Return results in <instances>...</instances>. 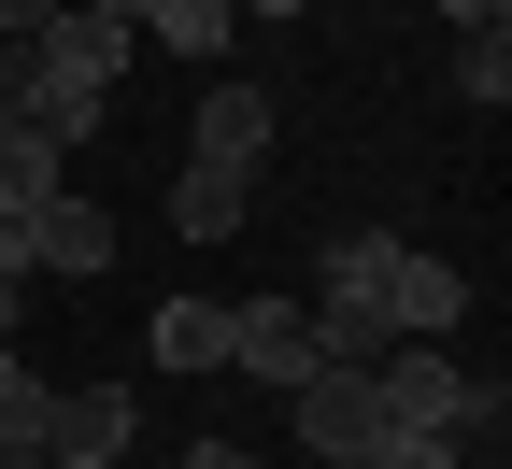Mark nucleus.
<instances>
[{
  "instance_id": "f03ea898",
  "label": "nucleus",
  "mask_w": 512,
  "mask_h": 469,
  "mask_svg": "<svg viewBox=\"0 0 512 469\" xmlns=\"http://www.w3.org/2000/svg\"><path fill=\"white\" fill-rule=\"evenodd\" d=\"M0 271H57V285H100L114 271V214H100V199H43V214H15V228H0Z\"/></svg>"
},
{
  "instance_id": "2eb2a0df",
  "label": "nucleus",
  "mask_w": 512,
  "mask_h": 469,
  "mask_svg": "<svg viewBox=\"0 0 512 469\" xmlns=\"http://www.w3.org/2000/svg\"><path fill=\"white\" fill-rule=\"evenodd\" d=\"M356 469H470V441H456V427H370Z\"/></svg>"
},
{
  "instance_id": "aec40b11",
  "label": "nucleus",
  "mask_w": 512,
  "mask_h": 469,
  "mask_svg": "<svg viewBox=\"0 0 512 469\" xmlns=\"http://www.w3.org/2000/svg\"><path fill=\"white\" fill-rule=\"evenodd\" d=\"M43 15H57V0H0V43H43Z\"/></svg>"
},
{
  "instance_id": "7ed1b4c3",
  "label": "nucleus",
  "mask_w": 512,
  "mask_h": 469,
  "mask_svg": "<svg viewBox=\"0 0 512 469\" xmlns=\"http://www.w3.org/2000/svg\"><path fill=\"white\" fill-rule=\"evenodd\" d=\"M228 370H256L271 398L313 384V313L299 299H228Z\"/></svg>"
},
{
  "instance_id": "6e6552de",
  "label": "nucleus",
  "mask_w": 512,
  "mask_h": 469,
  "mask_svg": "<svg viewBox=\"0 0 512 469\" xmlns=\"http://www.w3.org/2000/svg\"><path fill=\"white\" fill-rule=\"evenodd\" d=\"M43 455H57V469H114V455H128V398H114V384H72L57 427H43Z\"/></svg>"
},
{
  "instance_id": "f3484780",
  "label": "nucleus",
  "mask_w": 512,
  "mask_h": 469,
  "mask_svg": "<svg viewBox=\"0 0 512 469\" xmlns=\"http://www.w3.org/2000/svg\"><path fill=\"white\" fill-rule=\"evenodd\" d=\"M456 100H470V114H498V100H512V29L456 43Z\"/></svg>"
},
{
  "instance_id": "dca6fc26",
  "label": "nucleus",
  "mask_w": 512,
  "mask_h": 469,
  "mask_svg": "<svg viewBox=\"0 0 512 469\" xmlns=\"http://www.w3.org/2000/svg\"><path fill=\"white\" fill-rule=\"evenodd\" d=\"M299 313H313V370H370V356H384L370 313H328V299H299Z\"/></svg>"
},
{
  "instance_id": "ddd939ff",
  "label": "nucleus",
  "mask_w": 512,
  "mask_h": 469,
  "mask_svg": "<svg viewBox=\"0 0 512 469\" xmlns=\"http://www.w3.org/2000/svg\"><path fill=\"white\" fill-rule=\"evenodd\" d=\"M43 427H57V384L0 342V455H43Z\"/></svg>"
},
{
  "instance_id": "a211bd4d",
  "label": "nucleus",
  "mask_w": 512,
  "mask_h": 469,
  "mask_svg": "<svg viewBox=\"0 0 512 469\" xmlns=\"http://www.w3.org/2000/svg\"><path fill=\"white\" fill-rule=\"evenodd\" d=\"M29 114V43H0V128Z\"/></svg>"
},
{
  "instance_id": "f257e3e1",
  "label": "nucleus",
  "mask_w": 512,
  "mask_h": 469,
  "mask_svg": "<svg viewBox=\"0 0 512 469\" xmlns=\"http://www.w3.org/2000/svg\"><path fill=\"white\" fill-rule=\"evenodd\" d=\"M370 413H384V427H456V441H484V427L512 413V384H498V370H456L441 342H384V356H370Z\"/></svg>"
},
{
  "instance_id": "20e7f679",
  "label": "nucleus",
  "mask_w": 512,
  "mask_h": 469,
  "mask_svg": "<svg viewBox=\"0 0 512 469\" xmlns=\"http://www.w3.org/2000/svg\"><path fill=\"white\" fill-rule=\"evenodd\" d=\"M285 427H299V455H313V469L370 455V427H384V413H370V370H313V384L285 398Z\"/></svg>"
},
{
  "instance_id": "39448f33",
  "label": "nucleus",
  "mask_w": 512,
  "mask_h": 469,
  "mask_svg": "<svg viewBox=\"0 0 512 469\" xmlns=\"http://www.w3.org/2000/svg\"><path fill=\"white\" fill-rule=\"evenodd\" d=\"M456 313H470L456 256H427V242H399V256H384V342H441Z\"/></svg>"
},
{
  "instance_id": "9b49d317",
  "label": "nucleus",
  "mask_w": 512,
  "mask_h": 469,
  "mask_svg": "<svg viewBox=\"0 0 512 469\" xmlns=\"http://www.w3.org/2000/svg\"><path fill=\"white\" fill-rule=\"evenodd\" d=\"M384 256H399L384 228H356V242H328V271H313V299H328V313H370V327H384Z\"/></svg>"
},
{
  "instance_id": "6ab92c4d",
  "label": "nucleus",
  "mask_w": 512,
  "mask_h": 469,
  "mask_svg": "<svg viewBox=\"0 0 512 469\" xmlns=\"http://www.w3.org/2000/svg\"><path fill=\"white\" fill-rule=\"evenodd\" d=\"M456 15V43H484V29H512V0H441Z\"/></svg>"
},
{
  "instance_id": "9d476101",
  "label": "nucleus",
  "mask_w": 512,
  "mask_h": 469,
  "mask_svg": "<svg viewBox=\"0 0 512 469\" xmlns=\"http://www.w3.org/2000/svg\"><path fill=\"white\" fill-rule=\"evenodd\" d=\"M157 370H228V299H157Z\"/></svg>"
},
{
  "instance_id": "5701e85b",
  "label": "nucleus",
  "mask_w": 512,
  "mask_h": 469,
  "mask_svg": "<svg viewBox=\"0 0 512 469\" xmlns=\"http://www.w3.org/2000/svg\"><path fill=\"white\" fill-rule=\"evenodd\" d=\"M0 342H15V271H0Z\"/></svg>"
},
{
  "instance_id": "412c9836",
  "label": "nucleus",
  "mask_w": 512,
  "mask_h": 469,
  "mask_svg": "<svg viewBox=\"0 0 512 469\" xmlns=\"http://www.w3.org/2000/svg\"><path fill=\"white\" fill-rule=\"evenodd\" d=\"M185 469H256V455H242V441H200V455H185Z\"/></svg>"
},
{
  "instance_id": "4468645a",
  "label": "nucleus",
  "mask_w": 512,
  "mask_h": 469,
  "mask_svg": "<svg viewBox=\"0 0 512 469\" xmlns=\"http://www.w3.org/2000/svg\"><path fill=\"white\" fill-rule=\"evenodd\" d=\"M128 29H143V43H171V57H228V0H143V15H128Z\"/></svg>"
},
{
  "instance_id": "f8f14e48",
  "label": "nucleus",
  "mask_w": 512,
  "mask_h": 469,
  "mask_svg": "<svg viewBox=\"0 0 512 469\" xmlns=\"http://www.w3.org/2000/svg\"><path fill=\"white\" fill-rule=\"evenodd\" d=\"M242 214H256V185H228V171H171V228H185V242H242Z\"/></svg>"
},
{
  "instance_id": "0eeeda50",
  "label": "nucleus",
  "mask_w": 512,
  "mask_h": 469,
  "mask_svg": "<svg viewBox=\"0 0 512 469\" xmlns=\"http://www.w3.org/2000/svg\"><path fill=\"white\" fill-rule=\"evenodd\" d=\"M256 157H271V100H256V86H214L200 114H185V171H228V185H256Z\"/></svg>"
},
{
  "instance_id": "b1692460",
  "label": "nucleus",
  "mask_w": 512,
  "mask_h": 469,
  "mask_svg": "<svg viewBox=\"0 0 512 469\" xmlns=\"http://www.w3.org/2000/svg\"><path fill=\"white\" fill-rule=\"evenodd\" d=\"M0 469H43V455H0Z\"/></svg>"
},
{
  "instance_id": "1a4fd4ad",
  "label": "nucleus",
  "mask_w": 512,
  "mask_h": 469,
  "mask_svg": "<svg viewBox=\"0 0 512 469\" xmlns=\"http://www.w3.org/2000/svg\"><path fill=\"white\" fill-rule=\"evenodd\" d=\"M43 199H72V143H43V128H0V228L43 214Z\"/></svg>"
},
{
  "instance_id": "393cba45",
  "label": "nucleus",
  "mask_w": 512,
  "mask_h": 469,
  "mask_svg": "<svg viewBox=\"0 0 512 469\" xmlns=\"http://www.w3.org/2000/svg\"><path fill=\"white\" fill-rule=\"evenodd\" d=\"M342 469H356V455H342Z\"/></svg>"
},
{
  "instance_id": "4be33fe9",
  "label": "nucleus",
  "mask_w": 512,
  "mask_h": 469,
  "mask_svg": "<svg viewBox=\"0 0 512 469\" xmlns=\"http://www.w3.org/2000/svg\"><path fill=\"white\" fill-rule=\"evenodd\" d=\"M228 15H313V0H228Z\"/></svg>"
},
{
  "instance_id": "423d86ee",
  "label": "nucleus",
  "mask_w": 512,
  "mask_h": 469,
  "mask_svg": "<svg viewBox=\"0 0 512 469\" xmlns=\"http://www.w3.org/2000/svg\"><path fill=\"white\" fill-rule=\"evenodd\" d=\"M29 57H43L57 86H100V100H114V86H128V57H143V29H114V15H72V0H57Z\"/></svg>"
}]
</instances>
